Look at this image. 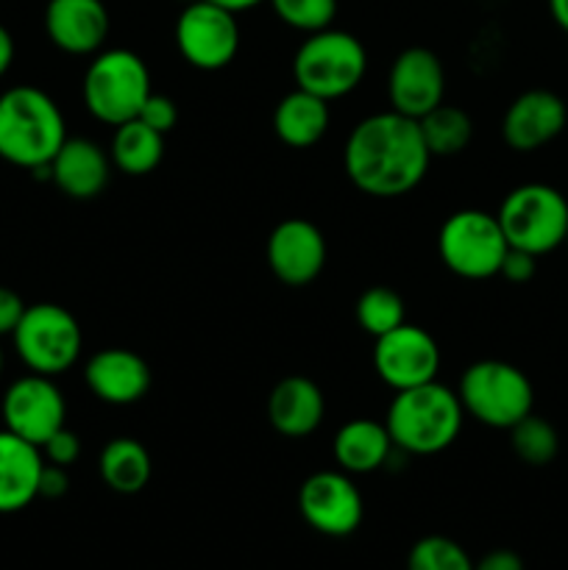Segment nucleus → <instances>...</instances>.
<instances>
[{"mask_svg":"<svg viewBox=\"0 0 568 570\" xmlns=\"http://www.w3.org/2000/svg\"><path fill=\"white\" fill-rule=\"evenodd\" d=\"M11 61H14V39H11L9 28L0 26V78L9 72Z\"/></svg>","mask_w":568,"mask_h":570,"instance_id":"e433bc0d","label":"nucleus"},{"mask_svg":"<svg viewBox=\"0 0 568 570\" xmlns=\"http://www.w3.org/2000/svg\"><path fill=\"white\" fill-rule=\"evenodd\" d=\"M298 512L317 534L349 538L360 529L365 504L362 493L345 471H317L298 490Z\"/></svg>","mask_w":568,"mask_h":570,"instance_id":"9b49d317","label":"nucleus"},{"mask_svg":"<svg viewBox=\"0 0 568 570\" xmlns=\"http://www.w3.org/2000/svg\"><path fill=\"white\" fill-rule=\"evenodd\" d=\"M65 139V115L45 89L20 83L0 95V159L48 178L50 159Z\"/></svg>","mask_w":568,"mask_h":570,"instance_id":"f03ea898","label":"nucleus"},{"mask_svg":"<svg viewBox=\"0 0 568 570\" xmlns=\"http://www.w3.org/2000/svg\"><path fill=\"white\" fill-rule=\"evenodd\" d=\"M0 373H3V351H0Z\"/></svg>","mask_w":568,"mask_h":570,"instance_id":"ea45409f","label":"nucleus"},{"mask_svg":"<svg viewBox=\"0 0 568 570\" xmlns=\"http://www.w3.org/2000/svg\"><path fill=\"white\" fill-rule=\"evenodd\" d=\"M265 256L271 273L284 287H306L326 265V239L315 223L290 217L271 232Z\"/></svg>","mask_w":568,"mask_h":570,"instance_id":"2eb2a0df","label":"nucleus"},{"mask_svg":"<svg viewBox=\"0 0 568 570\" xmlns=\"http://www.w3.org/2000/svg\"><path fill=\"white\" fill-rule=\"evenodd\" d=\"M0 412L11 434L42 449L45 440L65 426L67 401L53 379L28 373L6 390Z\"/></svg>","mask_w":568,"mask_h":570,"instance_id":"ddd939ff","label":"nucleus"},{"mask_svg":"<svg viewBox=\"0 0 568 570\" xmlns=\"http://www.w3.org/2000/svg\"><path fill=\"white\" fill-rule=\"evenodd\" d=\"M421 126V137L427 142V150L434 156H457L468 148L473 137V122L468 117V111H462L460 106L440 104L434 106L429 115H423L418 120Z\"/></svg>","mask_w":568,"mask_h":570,"instance_id":"a878e982","label":"nucleus"},{"mask_svg":"<svg viewBox=\"0 0 568 570\" xmlns=\"http://www.w3.org/2000/svg\"><path fill=\"white\" fill-rule=\"evenodd\" d=\"M549 11H551V20L568 33V0H549Z\"/></svg>","mask_w":568,"mask_h":570,"instance_id":"4c0bfd02","label":"nucleus"},{"mask_svg":"<svg viewBox=\"0 0 568 570\" xmlns=\"http://www.w3.org/2000/svg\"><path fill=\"white\" fill-rule=\"evenodd\" d=\"M326 415L321 387L306 376H287L271 390L267 421L282 438H310Z\"/></svg>","mask_w":568,"mask_h":570,"instance_id":"412c9836","label":"nucleus"},{"mask_svg":"<svg viewBox=\"0 0 568 570\" xmlns=\"http://www.w3.org/2000/svg\"><path fill=\"white\" fill-rule=\"evenodd\" d=\"M84 382L89 393L109 406H128L145 399L150 390V367L137 351L104 348L84 365Z\"/></svg>","mask_w":568,"mask_h":570,"instance_id":"a211bd4d","label":"nucleus"},{"mask_svg":"<svg viewBox=\"0 0 568 570\" xmlns=\"http://www.w3.org/2000/svg\"><path fill=\"white\" fill-rule=\"evenodd\" d=\"M11 340L22 365L50 379L70 371L84 348V334L76 315L48 301L26 306Z\"/></svg>","mask_w":568,"mask_h":570,"instance_id":"6e6552de","label":"nucleus"},{"mask_svg":"<svg viewBox=\"0 0 568 570\" xmlns=\"http://www.w3.org/2000/svg\"><path fill=\"white\" fill-rule=\"evenodd\" d=\"M111 159L87 137H67L48 165V178L72 200H92L106 189Z\"/></svg>","mask_w":568,"mask_h":570,"instance_id":"6ab92c4d","label":"nucleus"},{"mask_svg":"<svg viewBox=\"0 0 568 570\" xmlns=\"http://www.w3.org/2000/svg\"><path fill=\"white\" fill-rule=\"evenodd\" d=\"M507 243L499 217L482 209H460L438 232V254L454 276L482 282L499 276Z\"/></svg>","mask_w":568,"mask_h":570,"instance_id":"1a4fd4ad","label":"nucleus"},{"mask_svg":"<svg viewBox=\"0 0 568 570\" xmlns=\"http://www.w3.org/2000/svg\"><path fill=\"white\" fill-rule=\"evenodd\" d=\"M473 570H523V560L510 549H493L473 562Z\"/></svg>","mask_w":568,"mask_h":570,"instance_id":"c9c22d12","label":"nucleus"},{"mask_svg":"<svg viewBox=\"0 0 568 570\" xmlns=\"http://www.w3.org/2000/svg\"><path fill=\"white\" fill-rule=\"evenodd\" d=\"M45 456L39 445L17 438L9 429L0 432V515L26 510L39 499V476Z\"/></svg>","mask_w":568,"mask_h":570,"instance_id":"aec40b11","label":"nucleus"},{"mask_svg":"<svg viewBox=\"0 0 568 570\" xmlns=\"http://www.w3.org/2000/svg\"><path fill=\"white\" fill-rule=\"evenodd\" d=\"M332 122L329 100L295 87L273 109V134L290 148H312L323 139Z\"/></svg>","mask_w":568,"mask_h":570,"instance_id":"5701e85b","label":"nucleus"},{"mask_svg":"<svg viewBox=\"0 0 568 570\" xmlns=\"http://www.w3.org/2000/svg\"><path fill=\"white\" fill-rule=\"evenodd\" d=\"M462 417L466 412H462L457 390H449L434 379L421 387L395 393L388 406L384 426L399 451L412 456H432L460 438Z\"/></svg>","mask_w":568,"mask_h":570,"instance_id":"7ed1b4c3","label":"nucleus"},{"mask_svg":"<svg viewBox=\"0 0 568 570\" xmlns=\"http://www.w3.org/2000/svg\"><path fill=\"white\" fill-rule=\"evenodd\" d=\"M212 3H217V6H223V9L239 14V11H248V9H254V6H259L262 0H212Z\"/></svg>","mask_w":568,"mask_h":570,"instance_id":"58836bf2","label":"nucleus"},{"mask_svg":"<svg viewBox=\"0 0 568 570\" xmlns=\"http://www.w3.org/2000/svg\"><path fill=\"white\" fill-rule=\"evenodd\" d=\"M373 367L390 390L421 387L438 379L440 348L432 334L412 323H401L393 332L376 337L373 345Z\"/></svg>","mask_w":568,"mask_h":570,"instance_id":"f8f14e48","label":"nucleus"},{"mask_svg":"<svg viewBox=\"0 0 568 570\" xmlns=\"http://www.w3.org/2000/svg\"><path fill=\"white\" fill-rule=\"evenodd\" d=\"M445 70L443 61L429 48H407L393 59L388 72L390 109L421 120L423 115L443 104Z\"/></svg>","mask_w":568,"mask_h":570,"instance_id":"4468645a","label":"nucleus"},{"mask_svg":"<svg viewBox=\"0 0 568 570\" xmlns=\"http://www.w3.org/2000/svg\"><path fill=\"white\" fill-rule=\"evenodd\" d=\"M176 48L195 70H223L239 50L237 14L212 0H193L176 20Z\"/></svg>","mask_w":568,"mask_h":570,"instance_id":"9d476101","label":"nucleus"},{"mask_svg":"<svg viewBox=\"0 0 568 570\" xmlns=\"http://www.w3.org/2000/svg\"><path fill=\"white\" fill-rule=\"evenodd\" d=\"M566 245H568V232H566Z\"/></svg>","mask_w":568,"mask_h":570,"instance_id":"a19ab883","label":"nucleus"},{"mask_svg":"<svg viewBox=\"0 0 568 570\" xmlns=\"http://www.w3.org/2000/svg\"><path fill=\"white\" fill-rule=\"evenodd\" d=\"M42 456L45 462L50 465H59V468H70L76 465L78 456H81V440H78L76 432H70L67 426H61L59 432L50 434L48 440L42 443Z\"/></svg>","mask_w":568,"mask_h":570,"instance_id":"2f4dec72","label":"nucleus"},{"mask_svg":"<svg viewBox=\"0 0 568 570\" xmlns=\"http://www.w3.org/2000/svg\"><path fill=\"white\" fill-rule=\"evenodd\" d=\"M150 92L154 89H150L148 65L134 50H98L84 72V106L95 120L106 126L117 128L134 120Z\"/></svg>","mask_w":568,"mask_h":570,"instance_id":"39448f33","label":"nucleus"},{"mask_svg":"<svg viewBox=\"0 0 568 570\" xmlns=\"http://www.w3.org/2000/svg\"><path fill=\"white\" fill-rule=\"evenodd\" d=\"M568 126V106L551 89H527L507 106L501 137L516 154H535L555 142Z\"/></svg>","mask_w":568,"mask_h":570,"instance_id":"dca6fc26","label":"nucleus"},{"mask_svg":"<svg viewBox=\"0 0 568 570\" xmlns=\"http://www.w3.org/2000/svg\"><path fill=\"white\" fill-rule=\"evenodd\" d=\"M510 445L512 454L529 468H543L555 462L557 451H560V434L551 426L546 417L529 412L527 417L510 429Z\"/></svg>","mask_w":568,"mask_h":570,"instance_id":"bb28decb","label":"nucleus"},{"mask_svg":"<svg viewBox=\"0 0 568 570\" xmlns=\"http://www.w3.org/2000/svg\"><path fill=\"white\" fill-rule=\"evenodd\" d=\"M22 312H26V304H22L20 295L9 287H0V337H6V334L11 337L14 334Z\"/></svg>","mask_w":568,"mask_h":570,"instance_id":"72a5a7b5","label":"nucleus"},{"mask_svg":"<svg viewBox=\"0 0 568 570\" xmlns=\"http://www.w3.org/2000/svg\"><path fill=\"white\" fill-rule=\"evenodd\" d=\"M368 72L365 45L349 31L323 28L306 33L293 59L295 87L323 100H337L354 92Z\"/></svg>","mask_w":568,"mask_h":570,"instance_id":"20e7f679","label":"nucleus"},{"mask_svg":"<svg viewBox=\"0 0 568 570\" xmlns=\"http://www.w3.org/2000/svg\"><path fill=\"white\" fill-rule=\"evenodd\" d=\"M161 156H165V134L145 126L139 117L115 128L109 159L111 167L126 176H148L159 167Z\"/></svg>","mask_w":568,"mask_h":570,"instance_id":"393cba45","label":"nucleus"},{"mask_svg":"<svg viewBox=\"0 0 568 570\" xmlns=\"http://www.w3.org/2000/svg\"><path fill=\"white\" fill-rule=\"evenodd\" d=\"M407 570H473V560L457 540L429 534L410 549Z\"/></svg>","mask_w":568,"mask_h":570,"instance_id":"c85d7f7f","label":"nucleus"},{"mask_svg":"<svg viewBox=\"0 0 568 570\" xmlns=\"http://www.w3.org/2000/svg\"><path fill=\"white\" fill-rule=\"evenodd\" d=\"M462 412L488 429L510 432L535 406V387L521 367L501 360H479L457 384Z\"/></svg>","mask_w":568,"mask_h":570,"instance_id":"423d86ee","label":"nucleus"},{"mask_svg":"<svg viewBox=\"0 0 568 570\" xmlns=\"http://www.w3.org/2000/svg\"><path fill=\"white\" fill-rule=\"evenodd\" d=\"M535 273H538V256L527 254L521 248H507L499 276H505L510 284H527L532 282Z\"/></svg>","mask_w":568,"mask_h":570,"instance_id":"473e14b6","label":"nucleus"},{"mask_svg":"<svg viewBox=\"0 0 568 570\" xmlns=\"http://www.w3.org/2000/svg\"><path fill=\"white\" fill-rule=\"evenodd\" d=\"M109 28L104 0H48L45 9L48 39L70 56H95L104 50Z\"/></svg>","mask_w":568,"mask_h":570,"instance_id":"f3484780","label":"nucleus"},{"mask_svg":"<svg viewBox=\"0 0 568 570\" xmlns=\"http://www.w3.org/2000/svg\"><path fill=\"white\" fill-rule=\"evenodd\" d=\"M98 473L109 490L120 495H134L150 482L154 462H150L148 449L139 440L115 438L100 451Z\"/></svg>","mask_w":568,"mask_h":570,"instance_id":"b1692460","label":"nucleus"},{"mask_svg":"<svg viewBox=\"0 0 568 570\" xmlns=\"http://www.w3.org/2000/svg\"><path fill=\"white\" fill-rule=\"evenodd\" d=\"M356 323L373 340L404 323V301L390 287H371L356 301Z\"/></svg>","mask_w":568,"mask_h":570,"instance_id":"cd10ccee","label":"nucleus"},{"mask_svg":"<svg viewBox=\"0 0 568 570\" xmlns=\"http://www.w3.org/2000/svg\"><path fill=\"white\" fill-rule=\"evenodd\" d=\"M393 440L384 423L371 421V417H354V421L343 423L334 434V460H337L340 471L351 473V476H362V473H373L384 468L393 454Z\"/></svg>","mask_w":568,"mask_h":570,"instance_id":"4be33fe9","label":"nucleus"},{"mask_svg":"<svg viewBox=\"0 0 568 570\" xmlns=\"http://www.w3.org/2000/svg\"><path fill=\"white\" fill-rule=\"evenodd\" d=\"M432 154L421 126L399 111H379L351 128L343 148V170L371 198H401L423 181Z\"/></svg>","mask_w":568,"mask_h":570,"instance_id":"f257e3e1","label":"nucleus"},{"mask_svg":"<svg viewBox=\"0 0 568 570\" xmlns=\"http://www.w3.org/2000/svg\"><path fill=\"white\" fill-rule=\"evenodd\" d=\"M496 217L510 248H521L538 259L566 245L568 200L551 184L529 181L510 189Z\"/></svg>","mask_w":568,"mask_h":570,"instance_id":"0eeeda50","label":"nucleus"},{"mask_svg":"<svg viewBox=\"0 0 568 570\" xmlns=\"http://www.w3.org/2000/svg\"><path fill=\"white\" fill-rule=\"evenodd\" d=\"M137 117L145 122V126L154 128V131L170 134L178 122V106H176V100L167 98V95L150 92Z\"/></svg>","mask_w":568,"mask_h":570,"instance_id":"7c9ffc66","label":"nucleus"},{"mask_svg":"<svg viewBox=\"0 0 568 570\" xmlns=\"http://www.w3.org/2000/svg\"><path fill=\"white\" fill-rule=\"evenodd\" d=\"M271 9L276 11L284 26L315 33L332 28L334 17H337V0H271Z\"/></svg>","mask_w":568,"mask_h":570,"instance_id":"c756f323","label":"nucleus"},{"mask_svg":"<svg viewBox=\"0 0 568 570\" xmlns=\"http://www.w3.org/2000/svg\"><path fill=\"white\" fill-rule=\"evenodd\" d=\"M70 490V476H67V468L50 465L45 462L42 476H39V499H61Z\"/></svg>","mask_w":568,"mask_h":570,"instance_id":"f704fd0d","label":"nucleus"}]
</instances>
